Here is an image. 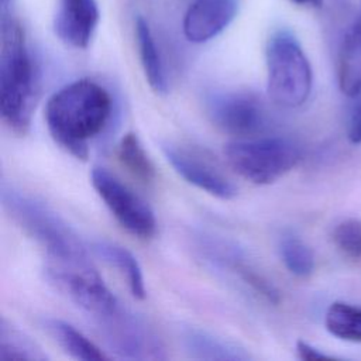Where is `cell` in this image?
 <instances>
[{"mask_svg": "<svg viewBox=\"0 0 361 361\" xmlns=\"http://www.w3.org/2000/svg\"><path fill=\"white\" fill-rule=\"evenodd\" d=\"M111 96L97 82L79 79L54 93L45 106L52 140L72 157L86 161L89 140L100 134L111 116Z\"/></svg>", "mask_w": 361, "mask_h": 361, "instance_id": "1", "label": "cell"}, {"mask_svg": "<svg viewBox=\"0 0 361 361\" xmlns=\"http://www.w3.org/2000/svg\"><path fill=\"white\" fill-rule=\"evenodd\" d=\"M37 73L25 32L14 18L3 17L0 52V114L6 126L24 135L37 102Z\"/></svg>", "mask_w": 361, "mask_h": 361, "instance_id": "2", "label": "cell"}, {"mask_svg": "<svg viewBox=\"0 0 361 361\" xmlns=\"http://www.w3.org/2000/svg\"><path fill=\"white\" fill-rule=\"evenodd\" d=\"M1 203L11 220L45 250L48 259L87 258L85 245L75 230L44 202L3 183Z\"/></svg>", "mask_w": 361, "mask_h": 361, "instance_id": "3", "label": "cell"}, {"mask_svg": "<svg viewBox=\"0 0 361 361\" xmlns=\"http://www.w3.org/2000/svg\"><path fill=\"white\" fill-rule=\"evenodd\" d=\"M267 92L279 107L302 106L313 83L312 66L296 37L286 30L274 32L267 44Z\"/></svg>", "mask_w": 361, "mask_h": 361, "instance_id": "4", "label": "cell"}, {"mask_svg": "<svg viewBox=\"0 0 361 361\" xmlns=\"http://www.w3.org/2000/svg\"><path fill=\"white\" fill-rule=\"evenodd\" d=\"M228 166L245 180L269 185L292 171L299 159V147L286 137L235 138L224 145Z\"/></svg>", "mask_w": 361, "mask_h": 361, "instance_id": "5", "label": "cell"}, {"mask_svg": "<svg viewBox=\"0 0 361 361\" xmlns=\"http://www.w3.org/2000/svg\"><path fill=\"white\" fill-rule=\"evenodd\" d=\"M45 272L49 282L61 293L97 319L120 309L116 296L87 258L71 261L48 259Z\"/></svg>", "mask_w": 361, "mask_h": 361, "instance_id": "6", "label": "cell"}, {"mask_svg": "<svg viewBox=\"0 0 361 361\" xmlns=\"http://www.w3.org/2000/svg\"><path fill=\"white\" fill-rule=\"evenodd\" d=\"M92 185L116 221L131 235L148 240L157 231L152 209L133 189L104 168H93Z\"/></svg>", "mask_w": 361, "mask_h": 361, "instance_id": "7", "label": "cell"}, {"mask_svg": "<svg viewBox=\"0 0 361 361\" xmlns=\"http://www.w3.org/2000/svg\"><path fill=\"white\" fill-rule=\"evenodd\" d=\"M206 114L221 131L235 138H251L265 130L262 102L251 92L220 90L206 96Z\"/></svg>", "mask_w": 361, "mask_h": 361, "instance_id": "8", "label": "cell"}, {"mask_svg": "<svg viewBox=\"0 0 361 361\" xmlns=\"http://www.w3.org/2000/svg\"><path fill=\"white\" fill-rule=\"evenodd\" d=\"M162 151L173 171L190 185L223 200L237 195L238 189L234 182L206 151L175 142L162 144Z\"/></svg>", "mask_w": 361, "mask_h": 361, "instance_id": "9", "label": "cell"}, {"mask_svg": "<svg viewBox=\"0 0 361 361\" xmlns=\"http://www.w3.org/2000/svg\"><path fill=\"white\" fill-rule=\"evenodd\" d=\"M109 345L127 358H161L158 338L142 323L121 309L100 317Z\"/></svg>", "mask_w": 361, "mask_h": 361, "instance_id": "10", "label": "cell"}, {"mask_svg": "<svg viewBox=\"0 0 361 361\" xmlns=\"http://www.w3.org/2000/svg\"><path fill=\"white\" fill-rule=\"evenodd\" d=\"M237 0H193L183 17L188 41L202 44L223 32L235 18Z\"/></svg>", "mask_w": 361, "mask_h": 361, "instance_id": "11", "label": "cell"}, {"mask_svg": "<svg viewBox=\"0 0 361 361\" xmlns=\"http://www.w3.org/2000/svg\"><path fill=\"white\" fill-rule=\"evenodd\" d=\"M100 20L96 0H61L54 18V30L66 45L85 49L92 42Z\"/></svg>", "mask_w": 361, "mask_h": 361, "instance_id": "12", "label": "cell"}, {"mask_svg": "<svg viewBox=\"0 0 361 361\" xmlns=\"http://www.w3.org/2000/svg\"><path fill=\"white\" fill-rule=\"evenodd\" d=\"M135 38L137 48L141 61V66L149 87L157 94H165L168 92V79L161 61L155 39L147 20L141 16L135 18Z\"/></svg>", "mask_w": 361, "mask_h": 361, "instance_id": "13", "label": "cell"}, {"mask_svg": "<svg viewBox=\"0 0 361 361\" xmlns=\"http://www.w3.org/2000/svg\"><path fill=\"white\" fill-rule=\"evenodd\" d=\"M337 80L345 96L354 97L361 92V28L354 25L340 45Z\"/></svg>", "mask_w": 361, "mask_h": 361, "instance_id": "14", "label": "cell"}, {"mask_svg": "<svg viewBox=\"0 0 361 361\" xmlns=\"http://www.w3.org/2000/svg\"><path fill=\"white\" fill-rule=\"evenodd\" d=\"M93 252L106 261L107 264L117 268L127 279L130 292L137 299H144L147 295L144 276L137 258L126 248L116 243L99 240L92 244Z\"/></svg>", "mask_w": 361, "mask_h": 361, "instance_id": "15", "label": "cell"}, {"mask_svg": "<svg viewBox=\"0 0 361 361\" xmlns=\"http://www.w3.org/2000/svg\"><path fill=\"white\" fill-rule=\"evenodd\" d=\"M44 327L71 357L82 361L109 360V355H106L93 341H90L71 323L61 319H45Z\"/></svg>", "mask_w": 361, "mask_h": 361, "instance_id": "16", "label": "cell"}, {"mask_svg": "<svg viewBox=\"0 0 361 361\" xmlns=\"http://www.w3.org/2000/svg\"><path fill=\"white\" fill-rule=\"evenodd\" d=\"M183 343L188 353L199 360L240 361L250 358V355L235 344L199 329H188L183 334Z\"/></svg>", "mask_w": 361, "mask_h": 361, "instance_id": "17", "label": "cell"}, {"mask_svg": "<svg viewBox=\"0 0 361 361\" xmlns=\"http://www.w3.org/2000/svg\"><path fill=\"white\" fill-rule=\"evenodd\" d=\"M47 354L24 331L4 317L0 322V361H44Z\"/></svg>", "mask_w": 361, "mask_h": 361, "instance_id": "18", "label": "cell"}, {"mask_svg": "<svg viewBox=\"0 0 361 361\" xmlns=\"http://www.w3.org/2000/svg\"><path fill=\"white\" fill-rule=\"evenodd\" d=\"M117 157L121 165L140 182L149 185L155 180V166L144 149L140 138L134 133H127L120 140Z\"/></svg>", "mask_w": 361, "mask_h": 361, "instance_id": "19", "label": "cell"}, {"mask_svg": "<svg viewBox=\"0 0 361 361\" xmlns=\"http://www.w3.org/2000/svg\"><path fill=\"white\" fill-rule=\"evenodd\" d=\"M324 326L340 340L361 343V307L345 302H333L326 312Z\"/></svg>", "mask_w": 361, "mask_h": 361, "instance_id": "20", "label": "cell"}, {"mask_svg": "<svg viewBox=\"0 0 361 361\" xmlns=\"http://www.w3.org/2000/svg\"><path fill=\"white\" fill-rule=\"evenodd\" d=\"M279 254L286 269L298 278H306L314 269L313 251L293 233H288L281 238Z\"/></svg>", "mask_w": 361, "mask_h": 361, "instance_id": "21", "label": "cell"}, {"mask_svg": "<svg viewBox=\"0 0 361 361\" xmlns=\"http://www.w3.org/2000/svg\"><path fill=\"white\" fill-rule=\"evenodd\" d=\"M333 243L337 250L350 259L361 258V220L345 219L333 230Z\"/></svg>", "mask_w": 361, "mask_h": 361, "instance_id": "22", "label": "cell"}, {"mask_svg": "<svg viewBox=\"0 0 361 361\" xmlns=\"http://www.w3.org/2000/svg\"><path fill=\"white\" fill-rule=\"evenodd\" d=\"M355 103L353 106L348 120V140L353 144H361V92L354 96Z\"/></svg>", "mask_w": 361, "mask_h": 361, "instance_id": "23", "label": "cell"}, {"mask_svg": "<svg viewBox=\"0 0 361 361\" xmlns=\"http://www.w3.org/2000/svg\"><path fill=\"white\" fill-rule=\"evenodd\" d=\"M296 354L300 360H323V358H333L331 355L323 353L322 350L313 347L312 344L303 341V340H298L296 341Z\"/></svg>", "mask_w": 361, "mask_h": 361, "instance_id": "24", "label": "cell"}, {"mask_svg": "<svg viewBox=\"0 0 361 361\" xmlns=\"http://www.w3.org/2000/svg\"><path fill=\"white\" fill-rule=\"evenodd\" d=\"M292 1L300 6H310V7H320L323 4V0H292Z\"/></svg>", "mask_w": 361, "mask_h": 361, "instance_id": "25", "label": "cell"}, {"mask_svg": "<svg viewBox=\"0 0 361 361\" xmlns=\"http://www.w3.org/2000/svg\"><path fill=\"white\" fill-rule=\"evenodd\" d=\"M354 27H357V28H361V13H360V17L357 18V21L354 23Z\"/></svg>", "mask_w": 361, "mask_h": 361, "instance_id": "26", "label": "cell"}, {"mask_svg": "<svg viewBox=\"0 0 361 361\" xmlns=\"http://www.w3.org/2000/svg\"><path fill=\"white\" fill-rule=\"evenodd\" d=\"M6 1H7V0H1V4H4V3H6Z\"/></svg>", "mask_w": 361, "mask_h": 361, "instance_id": "27", "label": "cell"}]
</instances>
